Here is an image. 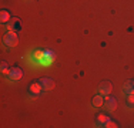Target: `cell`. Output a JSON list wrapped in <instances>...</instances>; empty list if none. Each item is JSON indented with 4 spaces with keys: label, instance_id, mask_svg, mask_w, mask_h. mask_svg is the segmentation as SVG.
<instances>
[{
    "label": "cell",
    "instance_id": "cell-15",
    "mask_svg": "<svg viewBox=\"0 0 134 128\" xmlns=\"http://www.w3.org/2000/svg\"><path fill=\"white\" fill-rule=\"evenodd\" d=\"M127 101H129L131 105H134V94H129V97H127Z\"/></svg>",
    "mask_w": 134,
    "mask_h": 128
},
{
    "label": "cell",
    "instance_id": "cell-4",
    "mask_svg": "<svg viewBox=\"0 0 134 128\" xmlns=\"http://www.w3.org/2000/svg\"><path fill=\"white\" fill-rule=\"evenodd\" d=\"M7 74H9V78L12 81H17V80H20L23 77V70L19 68V67H13V68H10V71Z\"/></svg>",
    "mask_w": 134,
    "mask_h": 128
},
{
    "label": "cell",
    "instance_id": "cell-3",
    "mask_svg": "<svg viewBox=\"0 0 134 128\" xmlns=\"http://www.w3.org/2000/svg\"><path fill=\"white\" fill-rule=\"evenodd\" d=\"M111 91H113V84H111L110 81L100 83V85H98V92H100L101 95H108V94H111Z\"/></svg>",
    "mask_w": 134,
    "mask_h": 128
},
{
    "label": "cell",
    "instance_id": "cell-2",
    "mask_svg": "<svg viewBox=\"0 0 134 128\" xmlns=\"http://www.w3.org/2000/svg\"><path fill=\"white\" fill-rule=\"evenodd\" d=\"M4 43L7 44L9 47H14V46H17V43H19V36H17V31L9 30V31H7V34L4 36Z\"/></svg>",
    "mask_w": 134,
    "mask_h": 128
},
{
    "label": "cell",
    "instance_id": "cell-12",
    "mask_svg": "<svg viewBox=\"0 0 134 128\" xmlns=\"http://www.w3.org/2000/svg\"><path fill=\"white\" fill-rule=\"evenodd\" d=\"M108 120H110V118H108L107 115H104V114H100V115L97 117V121L100 123V125H104V124H106Z\"/></svg>",
    "mask_w": 134,
    "mask_h": 128
},
{
    "label": "cell",
    "instance_id": "cell-14",
    "mask_svg": "<svg viewBox=\"0 0 134 128\" xmlns=\"http://www.w3.org/2000/svg\"><path fill=\"white\" fill-rule=\"evenodd\" d=\"M103 127H107V128H117L119 125H117V123H114V121H111V120H108L106 124H104Z\"/></svg>",
    "mask_w": 134,
    "mask_h": 128
},
{
    "label": "cell",
    "instance_id": "cell-1",
    "mask_svg": "<svg viewBox=\"0 0 134 128\" xmlns=\"http://www.w3.org/2000/svg\"><path fill=\"white\" fill-rule=\"evenodd\" d=\"M54 59H56V53L53 50H43L40 54V59H39V63L37 64H43V66H50Z\"/></svg>",
    "mask_w": 134,
    "mask_h": 128
},
{
    "label": "cell",
    "instance_id": "cell-9",
    "mask_svg": "<svg viewBox=\"0 0 134 128\" xmlns=\"http://www.w3.org/2000/svg\"><path fill=\"white\" fill-rule=\"evenodd\" d=\"M123 90L127 92V94H134V83L133 80H127L123 84Z\"/></svg>",
    "mask_w": 134,
    "mask_h": 128
},
{
    "label": "cell",
    "instance_id": "cell-8",
    "mask_svg": "<svg viewBox=\"0 0 134 128\" xmlns=\"http://www.w3.org/2000/svg\"><path fill=\"white\" fill-rule=\"evenodd\" d=\"M29 90H30V92L31 94H34V95H39L41 91H43V85L40 84V81H37V83H33V84H30V87H29Z\"/></svg>",
    "mask_w": 134,
    "mask_h": 128
},
{
    "label": "cell",
    "instance_id": "cell-7",
    "mask_svg": "<svg viewBox=\"0 0 134 128\" xmlns=\"http://www.w3.org/2000/svg\"><path fill=\"white\" fill-rule=\"evenodd\" d=\"M104 101H107V108L110 111H114L117 108V100L114 97H111L110 94L108 95H104Z\"/></svg>",
    "mask_w": 134,
    "mask_h": 128
},
{
    "label": "cell",
    "instance_id": "cell-13",
    "mask_svg": "<svg viewBox=\"0 0 134 128\" xmlns=\"http://www.w3.org/2000/svg\"><path fill=\"white\" fill-rule=\"evenodd\" d=\"M0 70H2L3 74H6V73H9L10 70H9V64L6 61H2V64H0Z\"/></svg>",
    "mask_w": 134,
    "mask_h": 128
},
{
    "label": "cell",
    "instance_id": "cell-10",
    "mask_svg": "<svg viewBox=\"0 0 134 128\" xmlns=\"http://www.w3.org/2000/svg\"><path fill=\"white\" fill-rule=\"evenodd\" d=\"M91 102H93L94 107H101V105L104 104V95H101L100 92L98 94H96L93 97V100H91Z\"/></svg>",
    "mask_w": 134,
    "mask_h": 128
},
{
    "label": "cell",
    "instance_id": "cell-16",
    "mask_svg": "<svg viewBox=\"0 0 134 128\" xmlns=\"http://www.w3.org/2000/svg\"><path fill=\"white\" fill-rule=\"evenodd\" d=\"M133 83H134V80H133Z\"/></svg>",
    "mask_w": 134,
    "mask_h": 128
},
{
    "label": "cell",
    "instance_id": "cell-5",
    "mask_svg": "<svg viewBox=\"0 0 134 128\" xmlns=\"http://www.w3.org/2000/svg\"><path fill=\"white\" fill-rule=\"evenodd\" d=\"M9 30H13V31H20L21 30V20L19 17H12L10 21L7 23Z\"/></svg>",
    "mask_w": 134,
    "mask_h": 128
},
{
    "label": "cell",
    "instance_id": "cell-11",
    "mask_svg": "<svg viewBox=\"0 0 134 128\" xmlns=\"http://www.w3.org/2000/svg\"><path fill=\"white\" fill-rule=\"evenodd\" d=\"M10 13H9V10H6V9H3L2 11H0V21H2L3 24L9 23L10 21Z\"/></svg>",
    "mask_w": 134,
    "mask_h": 128
},
{
    "label": "cell",
    "instance_id": "cell-6",
    "mask_svg": "<svg viewBox=\"0 0 134 128\" xmlns=\"http://www.w3.org/2000/svg\"><path fill=\"white\" fill-rule=\"evenodd\" d=\"M39 81H40V84L43 85V88L46 90V91H49V90L54 88V85H56L54 80H53V78H50V77H43V78H40V80H39Z\"/></svg>",
    "mask_w": 134,
    "mask_h": 128
}]
</instances>
